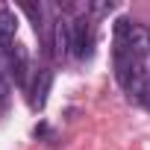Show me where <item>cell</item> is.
<instances>
[{"instance_id":"cell-1","label":"cell","mask_w":150,"mask_h":150,"mask_svg":"<svg viewBox=\"0 0 150 150\" xmlns=\"http://www.w3.org/2000/svg\"><path fill=\"white\" fill-rule=\"evenodd\" d=\"M115 47L127 50L132 59L144 62L150 56V27L129 21V18H118L115 24Z\"/></svg>"},{"instance_id":"cell-2","label":"cell","mask_w":150,"mask_h":150,"mask_svg":"<svg viewBox=\"0 0 150 150\" xmlns=\"http://www.w3.org/2000/svg\"><path fill=\"white\" fill-rule=\"evenodd\" d=\"M86 44H88V18L77 15L71 21V53L74 56H86Z\"/></svg>"},{"instance_id":"cell-3","label":"cell","mask_w":150,"mask_h":150,"mask_svg":"<svg viewBox=\"0 0 150 150\" xmlns=\"http://www.w3.org/2000/svg\"><path fill=\"white\" fill-rule=\"evenodd\" d=\"M6 68H9V77H15V83H27V53H24V47L21 44H12L9 50H6Z\"/></svg>"},{"instance_id":"cell-4","label":"cell","mask_w":150,"mask_h":150,"mask_svg":"<svg viewBox=\"0 0 150 150\" xmlns=\"http://www.w3.org/2000/svg\"><path fill=\"white\" fill-rule=\"evenodd\" d=\"M15 30H18L15 12L6 9V6H0V53H6L15 44Z\"/></svg>"},{"instance_id":"cell-5","label":"cell","mask_w":150,"mask_h":150,"mask_svg":"<svg viewBox=\"0 0 150 150\" xmlns=\"http://www.w3.org/2000/svg\"><path fill=\"white\" fill-rule=\"evenodd\" d=\"M50 83H53V74H50V71H38V74H35V80H33V97H30L35 109H41V106L47 103Z\"/></svg>"},{"instance_id":"cell-6","label":"cell","mask_w":150,"mask_h":150,"mask_svg":"<svg viewBox=\"0 0 150 150\" xmlns=\"http://www.w3.org/2000/svg\"><path fill=\"white\" fill-rule=\"evenodd\" d=\"M12 100V83H9V71L3 68V59H0V115H6Z\"/></svg>"},{"instance_id":"cell-7","label":"cell","mask_w":150,"mask_h":150,"mask_svg":"<svg viewBox=\"0 0 150 150\" xmlns=\"http://www.w3.org/2000/svg\"><path fill=\"white\" fill-rule=\"evenodd\" d=\"M24 12L33 18L35 33H41V30H44V9H41V3H38V6H35V3H24Z\"/></svg>"},{"instance_id":"cell-8","label":"cell","mask_w":150,"mask_h":150,"mask_svg":"<svg viewBox=\"0 0 150 150\" xmlns=\"http://www.w3.org/2000/svg\"><path fill=\"white\" fill-rule=\"evenodd\" d=\"M144 97H147V103H150V77H147V91H144Z\"/></svg>"}]
</instances>
